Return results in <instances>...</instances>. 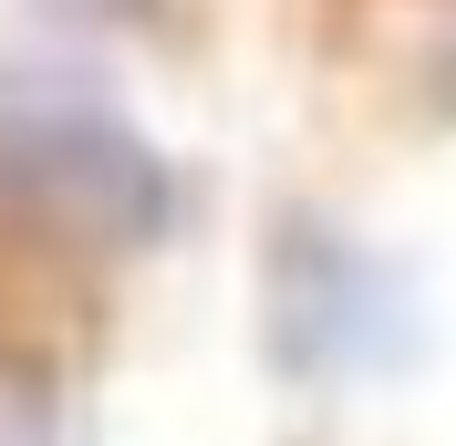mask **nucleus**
I'll return each mask as SVG.
<instances>
[{
    "label": "nucleus",
    "instance_id": "nucleus-1",
    "mask_svg": "<svg viewBox=\"0 0 456 446\" xmlns=\"http://www.w3.org/2000/svg\"><path fill=\"white\" fill-rule=\"evenodd\" d=\"M0 177L114 228V239H145L176 219L167 156L104 94H84L73 73H42V62H0Z\"/></svg>",
    "mask_w": 456,
    "mask_h": 446
}]
</instances>
